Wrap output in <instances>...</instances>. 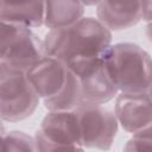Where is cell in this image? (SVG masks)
I'll list each match as a JSON object with an SVG mask.
<instances>
[{
	"label": "cell",
	"instance_id": "obj_1",
	"mask_svg": "<svg viewBox=\"0 0 152 152\" xmlns=\"http://www.w3.org/2000/svg\"><path fill=\"white\" fill-rule=\"evenodd\" d=\"M43 40L46 56L68 63L103 53L112 45V31L99 19L86 17L69 27L49 31Z\"/></svg>",
	"mask_w": 152,
	"mask_h": 152
},
{
	"label": "cell",
	"instance_id": "obj_2",
	"mask_svg": "<svg viewBox=\"0 0 152 152\" xmlns=\"http://www.w3.org/2000/svg\"><path fill=\"white\" fill-rule=\"evenodd\" d=\"M103 58L109 75L120 93H144L152 84V57L139 45H110Z\"/></svg>",
	"mask_w": 152,
	"mask_h": 152
},
{
	"label": "cell",
	"instance_id": "obj_3",
	"mask_svg": "<svg viewBox=\"0 0 152 152\" xmlns=\"http://www.w3.org/2000/svg\"><path fill=\"white\" fill-rule=\"evenodd\" d=\"M39 95L24 70L0 64V114L8 122L28 118L39 103Z\"/></svg>",
	"mask_w": 152,
	"mask_h": 152
},
{
	"label": "cell",
	"instance_id": "obj_4",
	"mask_svg": "<svg viewBox=\"0 0 152 152\" xmlns=\"http://www.w3.org/2000/svg\"><path fill=\"white\" fill-rule=\"evenodd\" d=\"M0 64L27 71L45 55L44 40L31 28L1 21Z\"/></svg>",
	"mask_w": 152,
	"mask_h": 152
},
{
	"label": "cell",
	"instance_id": "obj_5",
	"mask_svg": "<svg viewBox=\"0 0 152 152\" xmlns=\"http://www.w3.org/2000/svg\"><path fill=\"white\" fill-rule=\"evenodd\" d=\"M66 65L80 80L82 88L81 104H103L118 96L119 90L109 75L103 53L75 58Z\"/></svg>",
	"mask_w": 152,
	"mask_h": 152
},
{
	"label": "cell",
	"instance_id": "obj_6",
	"mask_svg": "<svg viewBox=\"0 0 152 152\" xmlns=\"http://www.w3.org/2000/svg\"><path fill=\"white\" fill-rule=\"evenodd\" d=\"M83 147L108 151L118 132L115 114L102 104H80L75 109Z\"/></svg>",
	"mask_w": 152,
	"mask_h": 152
},
{
	"label": "cell",
	"instance_id": "obj_7",
	"mask_svg": "<svg viewBox=\"0 0 152 152\" xmlns=\"http://www.w3.org/2000/svg\"><path fill=\"white\" fill-rule=\"evenodd\" d=\"M114 114L122 128L134 134L152 125V99L147 91L120 93Z\"/></svg>",
	"mask_w": 152,
	"mask_h": 152
},
{
	"label": "cell",
	"instance_id": "obj_8",
	"mask_svg": "<svg viewBox=\"0 0 152 152\" xmlns=\"http://www.w3.org/2000/svg\"><path fill=\"white\" fill-rule=\"evenodd\" d=\"M26 72L39 97L45 101L57 96L63 90L70 69L63 61L56 57L44 56Z\"/></svg>",
	"mask_w": 152,
	"mask_h": 152
},
{
	"label": "cell",
	"instance_id": "obj_9",
	"mask_svg": "<svg viewBox=\"0 0 152 152\" xmlns=\"http://www.w3.org/2000/svg\"><path fill=\"white\" fill-rule=\"evenodd\" d=\"M38 132L52 142L82 146L80 124L75 109L49 112L44 116Z\"/></svg>",
	"mask_w": 152,
	"mask_h": 152
},
{
	"label": "cell",
	"instance_id": "obj_10",
	"mask_svg": "<svg viewBox=\"0 0 152 152\" xmlns=\"http://www.w3.org/2000/svg\"><path fill=\"white\" fill-rule=\"evenodd\" d=\"M97 19L110 31L125 30L142 20L141 2H112L100 1L96 4Z\"/></svg>",
	"mask_w": 152,
	"mask_h": 152
},
{
	"label": "cell",
	"instance_id": "obj_11",
	"mask_svg": "<svg viewBox=\"0 0 152 152\" xmlns=\"http://www.w3.org/2000/svg\"><path fill=\"white\" fill-rule=\"evenodd\" d=\"M0 19L28 28L42 26L45 19V1L13 2L2 0L0 2Z\"/></svg>",
	"mask_w": 152,
	"mask_h": 152
},
{
	"label": "cell",
	"instance_id": "obj_12",
	"mask_svg": "<svg viewBox=\"0 0 152 152\" xmlns=\"http://www.w3.org/2000/svg\"><path fill=\"white\" fill-rule=\"evenodd\" d=\"M86 4L82 1H45L44 25L52 30L69 27L83 18Z\"/></svg>",
	"mask_w": 152,
	"mask_h": 152
},
{
	"label": "cell",
	"instance_id": "obj_13",
	"mask_svg": "<svg viewBox=\"0 0 152 152\" xmlns=\"http://www.w3.org/2000/svg\"><path fill=\"white\" fill-rule=\"evenodd\" d=\"M70 69V68H69ZM49 112L74 110L82 103V88L76 74L70 70L63 90L55 97L43 101Z\"/></svg>",
	"mask_w": 152,
	"mask_h": 152
},
{
	"label": "cell",
	"instance_id": "obj_14",
	"mask_svg": "<svg viewBox=\"0 0 152 152\" xmlns=\"http://www.w3.org/2000/svg\"><path fill=\"white\" fill-rule=\"evenodd\" d=\"M2 152H38L36 139L20 131L2 134Z\"/></svg>",
	"mask_w": 152,
	"mask_h": 152
},
{
	"label": "cell",
	"instance_id": "obj_15",
	"mask_svg": "<svg viewBox=\"0 0 152 152\" xmlns=\"http://www.w3.org/2000/svg\"><path fill=\"white\" fill-rule=\"evenodd\" d=\"M124 152H152V125L134 133L125 145Z\"/></svg>",
	"mask_w": 152,
	"mask_h": 152
},
{
	"label": "cell",
	"instance_id": "obj_16",
	"mask_svg": "<svg viewBox=\"0 0 152 152\" xmlns=\"http://www.w3.org/2000/svg\"><path fill=\"white\" fill-rule=\"evenodd\" d=\"M38 152H84L82 146L77 145H66V144H57L44 138L38 131L34 135Z\"/></svg>",
	"mask_w": 152,
	"mask_h": 152
},
{
	"label": "cell",
	"instance_id": "obj_17",
	"mask_svg": "<svg viewBox=\"0 0 152 152\" xmlns=\"http://www.w3.org/2000/svg\"><path fill=\"white\" fill-rule=\"evenodd\" d=\"M141 2V11H142V20L152 23V1H140Z\"/></svg>",
	"mask_w": 152,
	"mask_h": 152
},
{
	"label": "cell",
	"instance_id": "obj_18",
	"mask_svg": "<svg viewBox=\"0 0 152 152\" xmlns=\"http://www.w3.org/2000/svg\"><path fill=\"white\" fill-rule=\"evenodd\" d=\"M146 36L152 42V23H148L146 25Z\"/></svg>",
	"mask_w": 152,
	"mask_h": 152
},
{
	"label": "cell",
	"instance_id": "obj_19",
	"mask_svg": "<svg viewBox=\"0 0 152 152\" xmlns=\"http://www.w3.org/2000/svg\"><path fill=\"white\" fill-rule=\"evenodd\" d=\"M147 93L150 94V96H151V99H152V84H151V87L148 88V90H147Z\"/></svg>",
	"mask_w": 152,
	"mask_h": 152
}]
</instances>
